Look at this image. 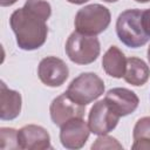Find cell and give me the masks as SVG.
<instances>
[{
	"label": "cell",
	"mask_w": 150,
	"mask_h": 150,
	"mask_svg": "<svg viewBox=\"0 0 150 150\" xmlns=\"http://www.w3.org/2000/svg\"><path fill=\"white\" fill-rule=\"evenodd\" d=\"M46 22L47 19L45 16L25 5L15 9L9 18V25L15 34L19 48L34 50L43 46L48 35Z\"/></svg>",
	"instance_id": "6da1fadb"
},
{
	"label": "cell",
	"mask_w": 150,
	"mask_h": 150,
	"mask_svg": "<svg viewBox=\"0 0 150 150\" xmlns=\"http://www.w3.org/2000/svg\"><path fill=\"white\" fill-rule=\"evenodd\" d=\"M143 11L134 8L122 12L116 20V33L122 43L130 48L144 46L150 36L145 33L142 25Z\"/></svg>",
	"instance_id": "7a4b0ae2"
},
{
	"label": "cell",
	"mask_w": 150,
	"mask_h": 150,
	"mask_svg": "<svg viewBox=\"0 0 150 150\" xmlns=\"http://www.w3.org/2000/svg\"><path fill=\"white\" fill-rule=\"evenodd\" d=\"M64 49L71 62L76 64H90L97 60L101 46L96 35H87L75 30L67 39Z\"/></svg>",
	"instance_id": "3957f363"
},
{
	"label": "cell",
	"mask_w": 150,
	"mask_h": 150,
	"mask_svg": "<svg viewBox=\"0 0 150 150\" xmlns=\"http://www.w3.org/2000/svg\"><path fill=\"white\" fill-rule=\"evenodd\" d=\"M111 20L109 9L100 4H91L80 8L75 15L74 25L77 32L87 35L103 33Z\"/></svg>",
	"instance_id": "277c9868"
},
{
	"label": "cell",
	"mask_w": 150,
	"mask_h": 150,
	"mask_svg": "<svg viewBox=\"0 0 150 150\" xmlns=\"http://www.w3.org/2000/svg\"><path fill=\"white\" fill-rule=\"evenodd\" d=\"M66 93L77 103L87 105L104 93V82L95 73H81L68 86Z\"/></svg>",
	"instance_id": "5b68a950"
},
{
	"label": "cell",
	"mask_w": 150,
	"mask_h": 150,
	"mask_svg": "<svg viewBox=\"0 0 150 150\" xmlns=\"http://www.w3.org/2000/svg\"><path fill=\"white\" fill-rule=\"evenodd\" d=\"M121 116L115 111V109L105 101L101 100L94 103L90 108L88 115V125L93 134L95 135H107L112 131Z\"/></svg>",
	"instance_id": "8992f818"
},
{
	"label": "cell",
	"mask_w": 150,
	"mask_h": 150,
	"mask_svg": "<svg viewBox=\"0 0 150 150\" xmlns=\"http://www.w3.org/2000/svg\"><path fill=\"white\" fill-rule=\"evenodd\" d=\"M86 112V105H82L75 102L66 91L59 96H56L49 107V114L53 123L57 127L63 125L66 122L83 117Z\"/></svg>",
	"instance_id": "52a82bcc"
},
{
	"label": "cell",
	"mask_w": 150,
	"mask_h": 150,
	"mask_svg": "<svg viewBox=\"0 0 150 150\" xmlns=\"http://www.w3.org/2000/svg\"><path fill=\"white\" fill-rule=\"evenodd\" d=\"M40 81L47 87H60L69 76V68L66 62L56 56H47L42 59L38 67Z\"/></svg>",
	"instance_id": "ba28073f"
},
{
	"label": "cell",
	"mask_w": 150,
	"mask_h": 150,
	"mask_svg": "<svg viewBox=\"0 0 150 150\" xmlns=\"http://www.w3.org/2000/svg\"><path fill=\"white\" fill-rule=\"evenodd\" d=\"M60 141L66 149H81L88 141L90 129L88 123L82 117L73 118L60 127Z\"/></svg>",
	"instance_id": "9c48e42d"
},
{
	"label": "cell",
	"mask_w": 150,
	"mask_h": 150,
	"mask_svg": "<svg viewBox=\"0 0 150 150\" xmlns=\"http://www.w3.org/2000/svg\"><path fill=\"white\" fill-rule=\"evenodd\" d=\"M19 148L23 150H46L52 149L48 131L36 124H27L18 130Z\"/></svg>",
	"instance_id": "30bf717a"
},
{
	"label": "cell",
	"mask_w": 150,
	"mask_h": 150,
	"mask_svg": "<svg viewBox=\"0 0 150 150\" xmlns=\"http://www.w3.org/2000/svg\"><path fill=\"white\" fill-rule=\"evenodd\" d=\"M104 100L115 109V111L121 117L134 112L139 103L138 96L132 90L121 87L109 89L105 94Z\"/></svg>",
	"instance_id": "8fae6325"
},
{
	"label": "cell",
	"mask_w": 150,
	"mask_h": 150,
	"mask_svg": "<svg viewBox=\"0 0 150 150\" xmlns=\"http://www.w3.org/2000/svg\"><path fill=\"white\" fill-rule=\"evenodd\" d=\"M0 88V118L2 121H12L21 112V94L16 90L7 88L4 81H1Z\"/></svg>",
	"instance_id": "7c38bea8"
},
{
	"label": "cell",
	"mask_w": 150,
	"mask_h": 150,
	"mask_svg": "<svg viewBox=\"0 0 150 150\" xmlns=\"http://www.w3.org/2000/svg\"><path fill=\"white\" fill-rule=\"evenodd\" d=\"M102 67L107 75L122 79L127 68V57L118 47L110 46L102 57Z\"/></svg>",
	"instance_id": "4fadbf2b"
},
{
	"label": "cell",
	"mask_w": 150,
	"mask_h": 150,
	"mask_svg": "<svg viewBox=\"0 0 150 150\" xmlns=\"http://www.w3.org/2000/svg\"><path fill=\"white\" fill-rule=\"evenodd\" d=\"M149 77H150V68L142 59L135 56L127 59V68L123 76L127 83L139 87L145 84Z\"/></svg>",
	"instance_id": "5bb4252c"
},
{
	"label": "cell",
	"mask_w": 150,
	"mask_h": 150,
	"mask_svg": "<svg viewBox=\"0 0 150 150\" xmlns=\"http://www.w3.org/2000/svg\"><path fill=\"white\" fill-rule=\"evenodd\" d=\"M132 150H150V116L141 117L132 130Z\"/></svg>",
	"instance_id": "9a60e30c"
},
{
	"label": "cell",
	"mask_w": 150,
	"mask_h": 150,
	"mask_svg": "<svg viewBox=\"0 0 150 150\" xmlns=\"http://www.w3.org/2000/svg\"><path fill=\"white\" fill-rule=\"evenodd\" d=\"M0 149L13 150L20 149L18 143V130L13 128H0Z\"/></svg>",
	"instance_id": "2e32d148"
},
{
	"label": "cell",
	"mask_w": 150,
	"mask_h": 150,
	"mask_svg": "<svg viewBox=\"0 0 150 150\" xmlns=\"http://www.w3.org/2000/svg\"><path fill=\"white\" fill-rule=\"evenodd\" d=\"M91 149H123V146L116 138L108 135H100L93 143Z\"/></svg>",
	"instance_id": "e0dca14e"
},
{
	"label": "cell",
	"mask_w": 150,
	"mask_h": 150,
	"mask_svg": "<svg viewBox=\"0 0 150 150\" xmlns=\"http://www.w3.org/2000/svg\"><path fill=\"white\" fill-rule=\"evenodd\" d=\"M142 25L145 33L150 36V8L143 11L142 13Z\"/></svg>",
	"instance_id": "ac0fdd59"
},
{
	"label": "cell",
	"mask_w": 150,
	"mask_h": 150,
	"mask_svg": "<svg viewBox=\"0 0 150 150\" xmlns=\"http://www.w3.org/2000/svg\"><path fill=\"white\" fill-rule=\"evenodd\" d=\"M18 0H0V5L2 7H8V6H12Z\"/></svg>",
	"instance_id": "d6986e66"
},
{
	"label": "cell",
	"mask_w": 150,
	"mask_h": 150,
	"mask_svg": "<svg viewBox=\"0 0 150 150\" xmlns=\"http://www.w3.org/2000/svg\"><path fill=\"white\" fill-rule=\"evenodd\" d=\"M67 1L70 2V4H74V5H82V4H86L89 0H67Z\"/></svg>",
	"instance_id": "ffe728a7"
},
{
	"label": "cell",
	"mask_w": 150,
	"mask_h": 150,
	"mask_svg": "<svg viewBox=\"0 0 150 150\" xmlns=\"http://www.w3.org/2000/svg\"><path fill=\"white\" fill-rule=\"evenodd\" d=\"M136 2H139V4H145V2H149L150 0H135Z\"/></svg>",
	"instance_id": "44dd1931"
},
{
	"label": "cell",
	"mask_w": 150,
	"mask_h": 150,
	"mask_svg": "<svg viewBox=\"0 0 150 150\" xmlns=\"http://www.w3.org/2000/svg\"><path fill=\"white\" fill-rule=\"evenodd\" d=\"M146 54H148V60H149V63H150V46L148 47V52H146Z\"/></svg>",
	"instance_id": "7402d4cb"
},
{
	"label": "cell",
	"mask_w": 150,
	"mask_h": 150,
	"mask_svg": "<svg viewBox=\"0 0 150 150\" xmlns=\"http://www.w3.org/2000/svg\"><path fill=\"white\" fill-rule=\"evenodd\" d=\"M103 1H105V2H116V1H118V0H103Z\"/></svg>",
	"instance_id": "603a6c76"
}]
</instances>
